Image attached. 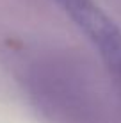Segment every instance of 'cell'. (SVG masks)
<instances>
[{"label":"cell","instance_id":"6da1fadb","mask_svg":"<svg viewBox=\"0 0 121 123\" xmlns=\"http://www.w3.org/2000/svg\"><path fill=\"white\" fill-rule=\"evenodd\" d=\"M84 32L121 89V29L94 0H52Z\"/></svg>","mask_w":121,"mask_h":123}]
</instances>
